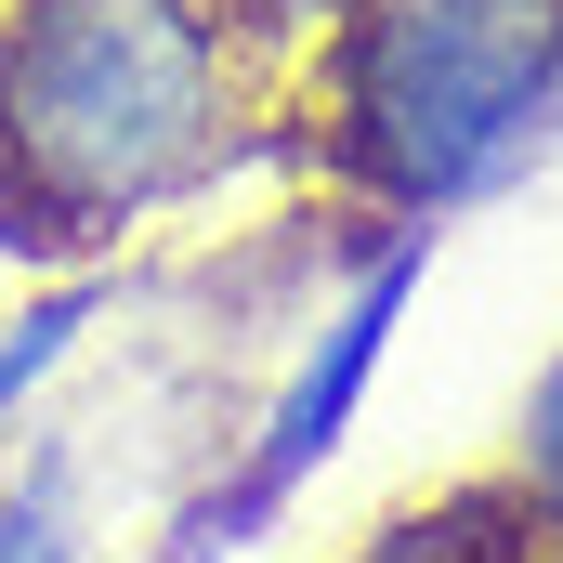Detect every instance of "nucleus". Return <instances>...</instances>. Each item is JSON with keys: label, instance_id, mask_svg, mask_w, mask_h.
<instances>
[{"label": "nucleus", "instance_id": "5", "mask_svg": "<svg viewBox=\"0 0 563 563\" xmlns=\"http://www.w3.org/2000/svg\"><path fill=\"white\" fill-rule=\"evenodd\" d=\"M511 498H525V525H538V551L563 563V354L538 367V394H525V432H511V472H498Z\"/></svg>", "mask_w": 563, "mask_h": 563}, {"label": "nucleus", "instance_id": "7", "mask_svg": "<svg viewBox=\"0 0 563 563\" xmlns=\"http://www.w3.org/2000/svg\"><path fill=\"white\" fill-rule=\"evenodd\" d=\"M223 13H236L250 40H288V26H341L354 0H223Z\"/></svg>", "mask_w": 563, "mask_h": 563}, {"label": "nucleus", "instance_id": "4", "mask_svg": "<svg viewBox=\"0 0 563 563\" xmlns=\"http://www.w3.org/2000/svg\"><path fill=\"white\" fill-rule=\"evenodd\" d=\"M341 563H551V551H538V525H525L511 485H459V498H432V511H407V525H380L367 551H341Z\"/></svg>", "mask_w": 563, "mask_h": 563}, {"label": "nucleus", "instance_id": "1", "mask_svg": "<svg viewBox=\"0 0 563 563\" xmlns=\"http://www.w3.org/2000/svg\"><path fill=\"white\" fill-rule=\"evenodd\" d=\"M250 119L223 0H13L0 13V250L119 236L197 197Z\"/></svg>", "mask_w": 563, "mask_h": 563}, {"label": "nucleus", "instance_id": "3", "mask_svg": "<svg viewBox=\"0 0 563 563\" xmlns=\"http://www.w3.org/2000/svg\"><path fill=\"white\" fill-rule=\"evenodd\" d=\"M420 276H432V250L420 236H394L380 263H367V288L301 341V367L276 380V407H263V445H250V472H236V498H223V525H263L288 485L354 432V407H367V380H380V354H394V314L420 301Z\"/></svg>", "mask_w": 563, "mask_h": 563}, {"label": "nucleus", "instance_id": "6", "mask_svg": "<svg viewBox=\"0 0 563 563\" xmlns=\"http://www.w3.org/2000/svg\"><path fill=\"white\" fill-rule=\"evenodd\" d=\"M66 341H79V301H40V314L0 341V407H26V394H40V367H53Z\"/></svg>", "mask_w": 563, "mask_h": 563}, {"label": "nucleus", "instance_id": "2", "mask_svg": "<svg viewBox=\"0 0 563 563\" xmlns=\"http://www.w3.org/2000/svg\"><path fill=\"white\" fill-rule=\"evenodd\" d=\"M301 119L341 197L432 236L563 144V0H354L314 26Z\"/></svg>", "mask_w": 563, "mask_h": 563}]
</instances>
